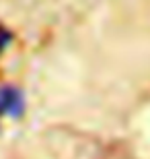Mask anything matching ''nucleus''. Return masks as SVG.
I'll return each instance as SVG.
<instances>
[{
	"label": "nucleus",
	"instance_id": "nucleus-1",
	"mask_svg": "<svg viewBox=\"0 0 150 159\" xmlns=\"http://www.w3.org/2000/svg\"><path fill=\"white\" fill-rule=\"evenodd\" d=\"M21 106H23V99H21V93L17 89H12V87L0 89V116L2 114L19 116L21 114Z\"/></svg>",
	"mask_w": 150,
	"mask_h": 159
},
{
	"label": "nucleus",
	"instance_id": "nucleus-2",
	"mask_svg": "<svg viewBox=\"0 0 150 159\" xmlns=\"http://www.w3.org/2000/svg\"><path fill=\"white\" fill-rule=\"evenodd\" d=\"M8 43H11V33H8V31L0 25V54L4 52V48L8 46Z\"/></svg>",
	"mask_w": 150,
	"mask_h": 159
}]
</instances>
